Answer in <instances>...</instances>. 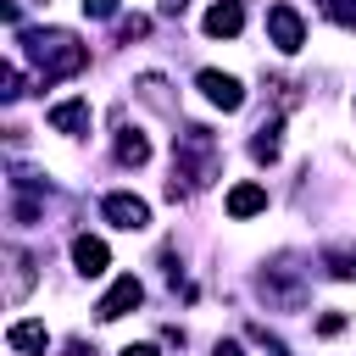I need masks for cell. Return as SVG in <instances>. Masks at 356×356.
<instances>
[{
	"label": "cell",
	"instance_id": "obj_1",
	"mask_svg": "<svg viewBox=\"0 0 356 356\" xmlns=\"http://www.w3.org/2000/svg\"><path fill=\"white\" fill-rule=\"evenodd\" d=\"M222 178V145L211 128L184 122L172 134V178H167V200H189L200 189H211Z\"/></svg>",
	"mask_w": 356,
	"mask_h": 356
},
{
	"label": "cell",
	"instance_id": "obj_2",
	"mask_svg": "<svg viewBox=\"0 0 356 356\" xmlns=\"http://www.w3.org/2000/svg\"><path fill=\"white\" fill-rule=\"evenodd\" d=\"M17 44L39 67L44 83H61V78H72V72L89 67V44L78 33H67V28H28V33H17Z\"/></svg>",
	"mask_w": 356,
	"mask_h": 356
},
{
	"label": "cell",
	"instance_id": "obj_3",
	"mask_svg": "<svg viewBox=\"0 0 356 356\" xmlns=\"http://www.w3.org/2000/svg\"><path fill=\"white\" fill-rule=\"evenodd\" d=\"M256 295H261L273 312H300V306H306V284H300L284 261H273V267L256 273Z\"/></svg>",
	"mask_w": 356,
	"mask_h": 356
},
{
	"label": "cell",
	"instance_id": "obj_4",
	"mask_svg": "<svg viewBox=\"0 0 356 356\" xmlns=\"http://www.w3.org/2000/svg\"><path fill=\"white\" fill-rule=\"evenodd\" d=\"M267 39H273L284 56H295V50L306 44V22H300V11H295V6H284V0H278V6H267Z\"/></svg>",
	"mask_w": 356,
	"mask_h": 356
},
{
	"label": "cell",
	"instance_id": "obj_5",
	"mask_svg": "<svg viewBox=\"0 0 356 356\" xmlns=\"http://www.w3.org/2000/svg\"><path fill=\"white\" fill-rule=\"evenodd\" d=\"M195 83H200V95H206L211 106H222V111H239V106H245V83H239L234 72L200 67V72H195Z\"/></svg>",
	"mask_w": 356,
	"mask_h": 356
},
{
	"label": "cell",
	"instance_id": "obj_6",
	"mask_svg": "<svg viewBox=\"0 0 356 356\" xmlns=\"http://www.w3.org/2000/svg\"><path fill=\"white\" fill-rule=\"evenodd\" d=\"M139 300H145V284H139L134 273H122V278H117V284H111V289L100 295L95 317H100V323H117V317H128V312H134Z\"/></svg>",
	"mask_w": 356,
	"mask_h": 356
},
{
	"label": "cell",
	"instance_id": "obj_7",
	"mask_svg": "<svg viewBox=\"0 0 356 356\" xmlns=\"http://www.w3.org/2000/svg\"><path fill=\"white\" fill-rule=\"evenodd\" d=\"M100 211H106V222H117V228H128V234L150 228V206H145L139 195H128V189L106 195V200H100Z\"/></svg>",
	"mask_w": 356,
	"mask_h": 356
},
{
	"label": "cell",
	"instance_id": "obj_8",
	"mask_svg": "<svg viewBox=\"0 0 356 356\" xmlns=\"http://www.w3.org/2000/svg\"><path fill=\"white\" fill-rule=\"evenodd\" d=\"M89 122H95L89 100H56V106H50V128H56V134H67V139H83V134H89Z\"/></svg>",
	"mask_w": 356,
	"mask_h": 356
},
{
	"label": "cell",
	"instance_id": "obj_9",
	"mask_svg": "<svg viewBox=\"0 0 356 356\" xmlns=\"http://www.w3.org/2000/svg\"><path fill=\"white\" fill-rule=\"evenodd\" d=\"M28 289H33V256L22 245H6V300L17 306Z\"/></svg>",
	"mask_w": 356,
	"mask_h": 356
},
{
	"label": "cell",
	"instance_id": "obj_10",
	"mask_svg": "<svg viewBox=\"0 0 356 356\" xmlns=\"http://www.w3.org/2000/svg\"><path fill=\"white\" fill-rule=\"evenodd\" d=\"M72 267H78L83 278H100V273L111 267V250H106V239H95V234H78V239H72Z\"/></svg>",
	"mask_w": 356,
	"mask_h": 356
},
{
	"label": "cell",
	"instance_id": "obj_11",
	"mask_svg": "<svg viewBox=\"0 0 356 356\" xmlns=\"http://www.w3.org/2000/svg\"><path fill=\"white\" fill-rule=\"evenodd\" d=\"M6 345H11L17 356H44V350H50V334H44V323L22 317V323H11V328H6Z\"/></svg>",
	"mask_w": 356,
	"mask_h": 356
},
{
	"label": "cell",
	"instance_id": "obj_12",
	"mask_svg": "<svg viewBox=\"0 0 356 356\" xmlns=\"http://www.w3.org/2000/svg\"><path fill=\"white\" fill-rule=\"evenodd\" d=\"M239 28H245V6H239V0H217V6L206 11V33H211V39H234Z\"/></svg>",
	"mask_w": 356,
	"mask_h": 356
},
{
	"label": "cell",
	"instance_id": "obj_13",
	"mask_svg": "<svg viewBox=\"0 0 356 356\" xmlns=\"http://www.w3.org/2000/svg\"><path fill=\"white\" fill-rule=\"evenodd\" d=\"M278 150H284V117H267V122L250 134V156H256V161H278Z\"/></svg>",
	"mask_w": 356,
	"mask_h": 356
},
{
	"label": "cell",
	"instance_id": "obj_14",
	"mask_svg": "<svg viewBox=\"0 0 356 356\" xmlns=\"http://www.w3.org/2000/svg\"><path fill=\"white\" fill-rule=\"evenodd\" d=\"M256 211H267V189L261 184H234L228 189V217H256Z\"/></svg>",
	"mask_w": 356,
	"mask_h": 356
},
{
	"label": "cell",
	"instance_id": "obj_15",
	"mask_svg": "<svg viewBox=\"0 0 356 356\" xmlns=\"http://www.w3.org/2000/svg\"><path fill=\"white\" fill-rule=\"evenodd\" d=\"M117 161L122 167H145L150 161V139L139 128H117Z\"/></svg>",
	"mask_w": 356,
	"mask_h": 356
},
{
	"label": "cell",
	"instance_id": "obj_16",
	"mask_svg": "<svg viewBox=\"0 0 356 356\" xmlns=\"http://www.w3.org/2000/svg\"><path fill=\"white\" fill-rule=\"evenodd\" d=\"M323 267H328V278H356V245H334V250H323Z\"/></svg>",
	"mask_w": 356,
	"mask_h": 356
},
{
	"label": "cell",
	"instance_id": "obj_17",
	"mask_svg": "<svg viewBox=\"0 0 356 356\" xmlns=\"http://www.w3.org/2000/svg\"><path fill=\"white\" fill-rule=\"evenodd\" d=\"M134 89H139V100H150L156 111H167V117H172V95H167V83H161L156 72H145V78H139Z\"/></svg>",
	"mask_w": 356,
	"mask_h": 356
},
{
	"label": "cell",
	"instance_id": "obj_18",
	"mask_svg": "<svg viewBox=\"0 0 356 356\" xmlns=\"http://www.w3.org/2000/svg\"><path fill=\"white\" fill-rule=\"evenodd\" d=\"M28 89H22V67L17 61H0V100L11 106V100H22Z\"/></svg>",
	"mask_w": 356,
	"mask_h": 356
},
{
	"label": "cell",
	"instance_id": "obj_19",
	"mask_svg": "<svg viewBox=\"0 0 356 356\" xmlns=\"http://www.w3.org/2000/svg\"><path fill=\"white\" fill-rule=\"evenodd\" d=\"M145 33H150V17H139V11H134V17H117V44H134V39H145Z\"/></svg>",
	"mask_w": 356,
	"mask_h": 356
},
{
	"label": "cell",
	"instance_id": "obj_20",
	"mask_svg": "<svg viewBox=\"0 0 356 356\" xmlns=\"http://www.w3.org/2000/svg\"><path fill=\"white\" fill-rule=\"evenodd\" d=\"M323 17H328V22H339V28H350V33H356V0H323Z\"/></svg>",
	"mask_w": 356,
	"mask_h": 356
},
{
	"label": "cell",
	"instance_id": "obj_21",
	"mask_svg": "<svg viewBox=\"0 0 356 356\" xmlns=\"http://www.w3.org/2000/svg\"><path fill=\"white\" fill-rule=\"evenodd\" d=\"M83 17H95V22L117 17V0H83Z\"/></svg>",
	"mask_w": 356,
	"mask_h": 356
},
{
	"label": "cell",
	"instance_id": "obj_22",
	"mask_svg": "<svg viewBox=\"0 0 356 356\" xmlns=\"http://www.w3.org/2000/svg\"><path fill=\"white\" fill-rule=\"evenodd\" d=\"M339 328H345V317H339V312H323V317H317V334H323V339H334Z\"/></svg>",
	"mask_w": 356,
	"mask_h": 356
},
{
	"label": "cell",
	"instance_id": "obj_23",
	"mask_svg": "<svg viewBox=\"0 0 356 356\" xmlns=\"http://www.w3.org/2000/svg\"><path fill=\"white\" fill-rule=\"evenodd\" d=\"M211 356H245V350H239V339H217V350H211Z\"/></svg>",
	"mask_w": 356,
	"mask_h": 356
},
{
	"label": "cell",
	"instance_id": "obj_24",
	"mask_svg": "<svg viewBox=\"0 0 356 356\" xmlns=\"http://www.w3.org/2000/svg\"><path fill=\"white\" fill-rule=\"evenodd\" d=\"M117 356H161V350H156V345H122Z\"/></svg>",
	"mask_w": 356,
	"mask_h": 356
},
{
	"label": "cell",
	"instance_id": "obj_25",
	"mask_svg": "<svg viewBox=\"0 0 356 356\" xmlns=\"http://www.w3.org/2000/svg\"><path fill=\"white\" fill-rule=\"evenodd\" d=\"M184 6L189 0H161V17H184Z\"/></svg>",
	"mask_w": 356,
	"mask_h": 356
},
{
	"label": "cell",
	"instance_id": "obj_26",
	"mask_svg": "<svg viewBox=\"0 0 356 356\" xmlns=\"http://www.w3.org/2000/svg\"><path fill=\"white\" fill-rule=\"evenodd\" d=\"M273 356H284V350H273Z\"/></svg>",
	"mask_w": 356,
	"mask_h": 356
}]
</instances>
